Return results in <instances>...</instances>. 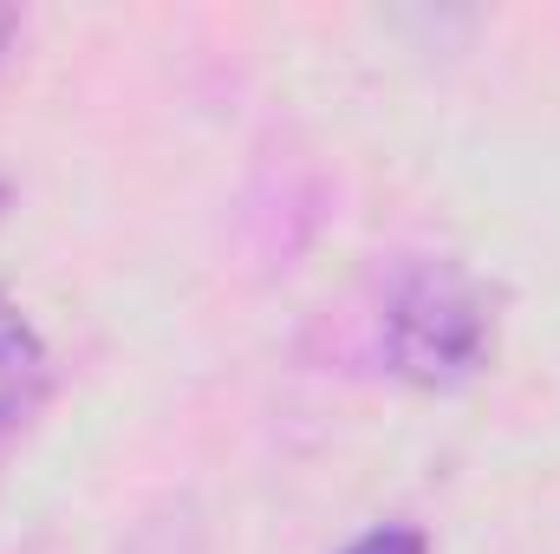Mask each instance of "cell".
I'll list each match as a JSON object with an SVG mask.
<instances>
[{
    "instance_id": "1",
    "label": "cell",
    "mask_w": 560,
    "mask_h": 554,
    "mask_svg": "<svg viewBox=\"0 0 560 554\" xmlns=\"http://www.w3.org/2000/svg\"><path fill=\"white\" fill-rule=\"evenodd\" d=\"M385 353L418 385H456L489 359V307L450 262H418L385 293Z\"/></svg>"
},
{
    "instance_id": "2",
    "label": "cell",
    "mask_w": 560,
    "mask_h": 554,
    "mask_svg": "<svg viewBox=\"0 0 560 554\" xmlns=\"http://www.w3.org/2000/svg\"><path fill=\"white\" fill-rule=\"evenodd\" d=\"M46 385H52L46 339H39V326H33L20 307L0 293V437H7L13 424H26V417L39 412Z\"/></svg>"
},
{
    "instance_id": "3",
    "label": "cell",
    "mask_w": 560,
    "mask_h": 554,
    "mask_svg": "<svg viewBox=\"0 0 560 554\" xmlns=\"http://www.w3.org/2000/svg\"><path fill=\"white\" fill-rule=\"evenodd\" d=\"M346 554H430L423 542V529H405V522H385V529H372V535H359Z\"/></svg>"
},
{
    "instance_id": "4",
    "label": "cell",
    "mask_w": 560,
    "mask_h": 554,
    "mask_svg": "<svg viewBox=\"0 0 560 554\" xmlns=\"http://www.w3.org/2000/svg\"><path fill=\"white\" fill-rule=\"evenodd\" d=\"M13 26H20V20H13V13L0 7V59H7V39H13Z\"/></svg>"
},
{
    "instance_id": "5",
    "label": "cell",
    "mask_w": 560,
    "mask_h": 554,
    "mask_svg": "<svg viewBox=\"0 0 560 554\" xmlns=\"http://www.w3.org/2000/svg\"><path fill=\"white\" fill-rule=\"evenodd\" d=\"M0 203H7V189H0Z\"/></svg>"
}]
</instances>
